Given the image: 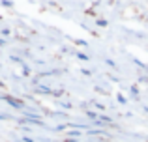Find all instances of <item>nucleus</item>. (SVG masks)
<instances>
[{
  "label": "nucleus",
  "mask_w": 148,
  "mask_h": 142,
  "mask_svg": "<svg viewBox=\"0 0 148 142\" xmlns=\"http://www.w3.org/2000/svg\"><path fill=\"white\" fill-rule=\"evenodd\" d=\"M4 101L6 103H10L11 107H15V109H23V105H25V103L23 101H19V99H15V97H11V95H4Z\"/></svg>",
  "instance_id": "nucleus-1"
},
{
  "label": "nucleus",
  "mask_w": 148,
  "mask_h": 142,
  "mask_svg": "<svg viewBox=\"0 0 148 142\" xmlns=\"http://www.w3.org/2000/svg\"><path fill=\"white\" fill-rule=\"evenodd\" d=\"M0 6H4V7H13V2H2Z\"/></svg>",
  "instance_id": "nucleus-2"
}]
</instances>
